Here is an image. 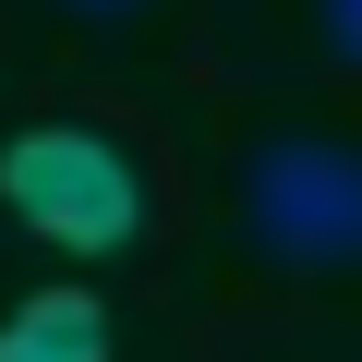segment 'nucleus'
I'll use <instances>...</instances> for the list:
<instances>
[{"label": "nucleus", "mask_w": 362, "mask_h": 362, "mask_svg": "<svg viewBox=\"0 0 362 362\" xmlns=\"http://www.w3.org/2000/svg\"><path fill=\"white\" fill-rule=\"evenodd\" d=\"M0 206H13L37 242H61V254H121L145 230V181H133V157L109 133L49 121V133H13V145H0Z\"/></svg>", "instance_id": "1"}, {"label": "nucleus", "mask_w": 362, "mask_h": 362, "mask_svg": "<svg viewBox=\"0 0 362 362\" xmlns=\"http://www.w3.org/2000/svg\"><path fill=\"white\" fill-rule=\"evenodd\" d=\"M242 218L278 266H362V157L350 145H266L242 181Z\"/></svg>", "instance_id": "2"}, {"label": "nucleus", "mask_w": 362, "mask_h": 362, "mask_svg": "<svg viewBox=\"0 0 362 362\" xmlns=\"http://www.w3.org/2000/svg\"><path fill=\"white\" fill-rule=\"evenodd\" d=\"M0 362H109V314L85 290H37L0 314Z\"/></svg>", "instance_id": "3"}, {"label": "nucleus", "mask_w": 362, "mask_h": 362, "mask_svg": "<svg viewBox=\"0 0 362 362\" xmlns=\"http://www.w3.org/2000/svg\"><path fill=\"white\" fill-rule=\"evenodd\" d=\"M326 49H338V61H362V0H326Z\"/></svg>", "instance_id": "4"}, {"label": "nucleus", "mask_w": 362, "mask_h": 362, "mask_svg": "<svg viewBox=\"0 0 362 362\" xmlns=\"http://www.w3.org/2000/svg\"><path fill=\"white\" fill-rule=\"evenodd\" d=\"M73 13H133V0H73Z\"/></svg>", "instance_id": "5"}]
</instances>
